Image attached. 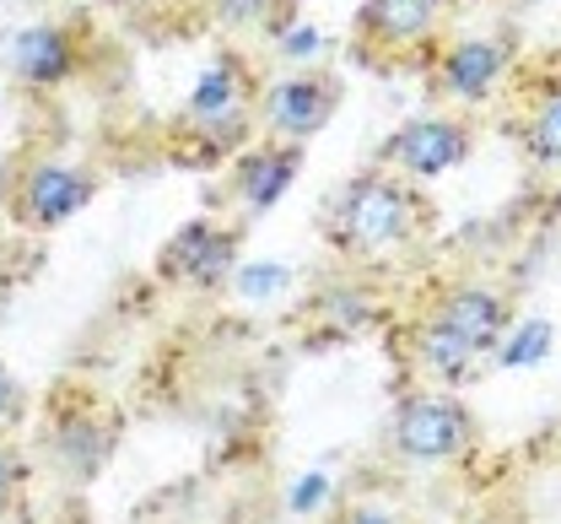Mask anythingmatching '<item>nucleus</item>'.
<instances>
[{"label": "nucleus", "instance_id": "dca6fc26", "mask_svg": "<svg viewBox=\"0 0 561 524\" xmlns=\"http://www.w3.org/2000/svg\"><path fill=\"white\" fill-rule=\"evenodd\" d=\"M373 314H378V298L362 282H335V287H324L319 298L308 303V319L324 335H356V330L373 324Z\"/></svg>", "mask_w": 561, "mask_h": 524}, {"label": "nucleus", "instance_id": "4468645a", "mask_svg": "<svg viewBox=\"0 0 561 524\" xmlns=\"http://www.w3.org/2000/svg\"><path fill=\"white\" fill-rule=\"evenodd\" d=\"M486 363V352L481 346H470L459 330H448L437 314H421L416 330H411V368H416L426 384H437V389H459V384H470V374Z\"/></svg>", "mask_w": 561, "mask_h": 524}, {"label": "nucleus", "instance_id": "f03ea898", "mask_svg": "<svg viewBox=\"0 0 561 524\" xmlns=\"http://www.w3.org/2000/svg\"><path fill=\"white\" fill-rule=\"evenodd\" d=\"M260 125V81L249 71V60L238 55H216L206 71L195 76L173 136L195 141L190 162H216V157H238L249 147V130Z\"/></svg>", "mask_w": 561, "mask_h": 524}, {"label": "nucleus", "instance_id": "393cba45", "mask_svg": "<svg viewBox=\"0 0 561 524\" xmlns=\"http://www.w3.org/2000/svg\"><path fill=\"white\" fill-rule=\"evenodd\" d=\"M16 5H27V0H16Z\"/></svg>", "mask_w": 561, "mask_h": 524}, {"label": "nucleus", "instance_id": "9d476101", "mask_svg": "<svg viewBox=\"0 0 561 524\" xmlns=\"http://www.w3.org/2000/svg\"><path fill=\"white\" fill-rule=\"evenodd\" d=\"M454 0H362L356 11V38H362V60L367 55H405L421 49L443 33Z\"/></svg>", "mask_w": 561, "mask_h": 524}, {"label": "nucleus", "instance_id": "423d86ee", "mask_svg": "<svg viewBox=\"0 0 561 524\" xmlns=\"http://www.w3.org/2000/svg\"><path fill=\"white\" fill-rule=\"evenodd\" d=\"M114 444H119V422H114L103 406H92L81 389H70V400L55 406L49 433H44L49 465H55L66 481H76V487H87V481L103 476V465L114 459Z\"/></svg>", "mask_w": 561, "mask_h": 524}, {"label": "nucleus", "instance_id": "412c9836", "mask_svg": "<svg viewBox=\"0 0 561 524\" xmlns=\"http://www.w3.org/2000/svg\"><path fill=\"white\" fill-rule=\"evenodd\" d=\"M232 282H238V293H249V298H271V293H280V287L291 282V276H286L280 265H265V271H243V265H238Z\"/></svg>", "mask_w": 561, "mask_h": 524}, {"label": "nucleus", "instance_id": "2eb2a0df", "mask_svg": "<svg viewBox=\"0 0 561 524\" xmlns=\"http://www.w3.org/2000/svg\"><path fill=\"white\" fill-rule=\"evenodd\" d=\"M518 147L529 151L535 168L561 173V76H551L535 98H524V114H518Z\"/></svg>", "mask_w": 561, "mask_h": 524}, {"label": "nucleus", "instance_id": "f8f14e48", "mask_svg": "<svg viewBox=\"0 0 561 524\" xmlns=\"http://www.w3.org/2000/svg\"><path fill=\"white\" fill-rule=\"evenodd\" d=\"M426 314H437L448 330H459L470 346H481V352H496L502 346V335L513 330V298L502 293V287H491V282H454V287H443Z\"/></svg>", "mask_w": 561, "mask_h": 524}, {"label": "nucleus", "instance_id": "20e7f679", "mask_svg": "<svg viewBox=\"0 0 561 524\" xmlns=\"http://www.w3.org/2000/svg\"><path fill=\"white\" fill-rule=\"evenodd\" d=\"M98 195V179L87 168H76L66 157H27L11 179H5V212L11 223L27 232H55L70 217H81Z\"/></svg>", "mask_w": 561, "mask_h": 524}, {"label": "nucleus", "instance_id": "a211bd4d", "mask_svg": "<svg viewBox=\"0 0 561 524\" xmlns=\"http://www.w3.org/2000/svg\"><path fill=\"white\" fill-rule=\"evenodd\" d=\"M551 346V324L546 319H524L513 335H502L496 346V368H524V363H540Z\"/></svg>", "mask_w": 561, "mask_h": 524}, {"label": "nucleus", "instance_id": "1a4fd4ad", "mask_svg": "<svg viewBox=\"0 0 561 524\" xmlns=\"http://www.w3.org/2000/svg\"><path fill=\"white\" fill-rule=\"evenodd\" d=\"M513 66V38L502 33H476V38H454L437 49V66H432V87L459 103V109H481L491 92L502 87V76Z\"/></svg>", "mask_w": 561, "mask_h": 524}, {"label": "nucleus", "instance_id": "ddd939ff", "mask_svg": "<svg viewBox=\"0 0 561 524\" xmlns=\"http://www.w3.org/2000/svg\"><path fill=\"white\" fill-rule=\"evenodd\" d=\"M297 168H302V147L271 141V136H265L260 147H243L232 157V184H227V195H232L238 212L260 217V212H271L280 195L291 190Z\"/></svg>", "mask_w": 561, "mask_h": 524}, {"label": "nucleus", "instance_id": "4be33fe9", "mask_svg": "<svg viewBox=\"0 0 561 524\" xmlns=\"http://www.w3.org/2000/svg\"><path fill=\"white\" fill-rule=\"evenodd\" d=\"M16 422H22V384H16V374L0 363V438H5Z\"/></svg>", "mask_w": 561, "mask_h": 524}, {"label": "nucleus", "instance_id": "0eeeda50", "mask_svg": "<svg viewBox=\"0 0 561 524\" xmlns=\"http://www.w3.org/2000/svg\"><path fill=\"white\" fill-rule=\"evenodd\" d=\"M470 147H476L470 119H459V114H421V119H405V125L383 141L378 168H389V173H400V179H411V184H426V179L459 168V162L470 157Z\"/></svg>", "mask_w": 561, "mask_h": 524}, {"label": "nucleus", "instance_id": "f257e3e1", "mask_svg": "<svg viewBox=\"0 0 561 524\" xmlns=\"http://www.w3.org/2000/svg\"><path fill=\"white\" fill-rule=\"evenodd\" d=\"M426 227H432V206H426L421 184L389 173V168L356 173L346 190L330 201V212H324V238L346 260L394 254V249L416 243Z\"/></svg>", "mask_w": 561, "mask_h": 524}, {"label": "nucleus", "instance_id": "39448f33", "mask_svg": "<svg viewBox=\"0 0 561 524\" xmlns=\"http://www.w3.org/2000/svg\"><path fill=\"white\" fill-rule=\"evenodd\" d=\"M238 254H243V227L210 223L195 217L184 223L157 254V276L168 287H184V293H216L238 276Z\"/></svg>", "mask_w": 561, "mask_h": 524}, {"label": "nucleus", "instance_id": "b1692460", "mask_svg": "<svg viewBox=\"0 0 561 524\" xmlns=\"http://www.w3.org/2000/svg\"><path fill=\"white\" fill-rule=\"evenodd\" d=\"M476 524H502V520H476Z\"/></svg>", "mask_w": 561, "mask_h": 524}, {"label": "nucleus", "instance_id": "6e6552de", "mask_svg": "<svg viewBox=\"0 0 561 524\" xmlns=\"http://www.w3.org/2000/svg\"><path fill=\"white\" fill-rule=\"evenodd\" d=\"M341 109V81L324 71H302V76H280L271 87H260V125L271 141H313Z\"/></svg>", "mask_w": 561, "mask_h": 524}, {"label": "nucleus", "instance_id": "5701e85b", "mask_svg": "<svg viewBox=\"0 0 561 524\" xmlns=\"http://www.w3.org/2000/svg\"><path fill=\"white\" fill-rule=\"evenodd\" d=\"M546 454H551V459L561 465V417L551 422V433H546Z\"/></svg>", "mask_w": 561, "mask_h": 524}, {"label": "nucleus", "instance_id": "9b49d317", "mask_svg": "<svg viewBox=\"0 0 561 524\" xmlns=\"http://www.w3.org/2000/svg\"><path fill=\"white\" fill-rule=\"evenodd\" d=\"M5 71L33 92L66 87L81 71V33L76 22H27L22 33L5 38Z\"/></svg>", "mask_w": 561, "mask_h": 524}, {"label": "nucleus", "instance_id": "6ab92c4d", "mask_svg": "<svg viewBox=\"0 0 561 524\" xmlns=\"http://www.w3.org/2000/svg\"><path fill=\"white\" fill-rule=\"evenodd\" d=\"M324 524H411L400 509H389V503H373V498H346L335 514Z\"/></svg>", "mask_w": 561, "mask_h": 524}, {"label": "nucleus", "instance_id": "f3484780", "mask_svg": "<svg viewBox=\"0 0 561 524\" xmlns=\"http://www.w3.org/2000/svg\"><path fill=\"white\" fill-rule=\"evenodd\" d=\"M210 22L227 27V33H254V27H276L280 5L286 0H206Z\"/></svg>", "mask_w": 561, "mask_h": 524}, {"label": "nucleus", "instance_id": "7ed1b4c3", "mask_svg": "<svg viewBox=\"0 0 561 524\" xmlns=\"http://www.w3.org/2000/svg\"><path fill=\"white\" fill-rule=\"evenodd\" d=\"M481 428H476V411L454 395V389H416L394 406L389 417V433L383 444L400 465H448V459H465L476 449Z\"/></svg>", "mask_w": 561, "mask_h": 524}, {"label": "nucleus", "instance_id": "aec40b11", "mask_svg": "<svg viewBox=\"0 0 561 524\" xmlns=\"http://www.w3.org/2000/svg\"><path fill=\"white\" fill-rule=\"evenodd\" d=\"M22 481H27V465H22V454L11 449V444H0V520L16 509V498H22Z\"/></svg>", "mask_w": 561, "mask_h": 524}]
</instances>
